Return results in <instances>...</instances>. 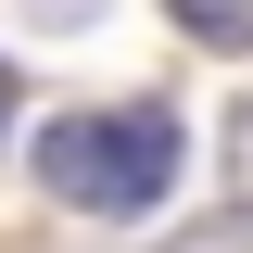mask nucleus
Here are the masks:
<instances>
[{"mask_svg": "<svg viewBox=\"0 0 253 253\" xmlns=\"http://www.w3.org/2000/svg\"><path fill=\"white\" fill-rule=\"evenodd\" d=\"M165 13H177L203 51H253V0H165Z\"/></svg>", "mask_w": 253, "mask_h": 253, "instance_id": "f03ea898", "label": "nucleus"}, {"mask_svg": "<svg viewBox=\"0 0 253 253\" xmlns=\"http://www.w3.org/2000/svg\"><path fill=\"white\" fill-rule=\"evenodd\" d=\"M38 190L76 215H152L177 190V114L114 101V114H51L38 126Z\"/></svg>", "mask_w": 253, "mask_h": 253, "instance_id": "f257e3e1", "label": "nucleus"}, {"mask_svg": "<svg viewBox=\"0 0 253 253\" xmlns=\"http://www.w3.org/2000/svg\"><path fill=\"white\" fill-rule=\"evenodd\" d=\"M26 13H38V26H76V13H89V0H26Z\"/></svg>", "mask_w": 253, "mask_h": 253, "instance_id": "7ed1b4c3", "label": "nucleus"}, {"mask_svg": "<svg viewBox=\"0 0 253 253\" xmlns=\"http://www.w3.org/2000/svg\"><path fill=\"white\" fill-rule=\"evenodd\" d=\"M0 139H13V63H0Z\"/></svg>", "mask_w": 253, "mask_h": 253, "instance_id": "20e7f679", "label": "nucleus"}]
</instances>
